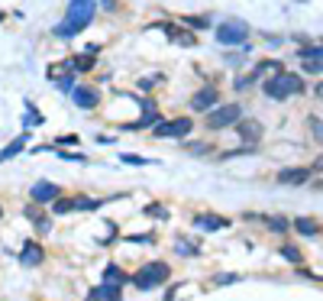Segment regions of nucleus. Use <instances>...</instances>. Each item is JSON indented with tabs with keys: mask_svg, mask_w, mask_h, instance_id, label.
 Masks as SVG:
<instances>
[{
	"mask_svg": "<svg viewBox=\"0 0 323 301\" xmlns=\"http://www.w3.org/2000/svg\"><path fill=\"white\" fill-rule=\"evenodd\" d=\"M94 13H97V0H71V4H68L65 23L55 26V36L71 39V36H78V32H84V26H91Z\"/></svg>",
	"mask_w": 323,
	"mask_h": 301,
	"instance_id": "nucleus-1",
	"label": "nucleus"
},
{
	"mask_svg": "<svg viewBox=\"0 0 323 301\" xmlns=\"http://www.w3.org/2000/svg\"><path fill=\"white\" fill-rule=\"evenodd\" d=\"M304 91V78H298V74H288V72H275L269 81H265V94L275 100H285L291 98V94H301Z\"/></svg>",
	"mask_w": 323,
	"mask_h": 301,
	"instance_id": "nucleus-2",
	"label": "nucleus"
},
{
	"mask_svg": "<svg viewBox=\"0 0 323 301\" xmlns=\"http://www.w3.org/2000/svg\"><path fill=\"white\" fill-rule=\"evenodd\" d=\"M217 39L223 46H243L246 39H249V26H246L243 20H226V23L217 26Z\"/></svg>",
	"mask_w": 323,
	"mask_h": 301,
	"instance_id": "nucleus-3",
	"label": "nucleus"
},
{
	"mask_svg": "<svg viewBox=\"0 0 323 301\" xmlns=\"http://www.w3.org/2000/svg\"><path fill=\"white\" fill-rule=\"evenodd\" d=\"M239 117H243L239 104H223V107H217V110L207 114V126L210 130H223V126H230V123H236Z\"/></svg>",
	"mask_w": 323,
	"mask_h": 301,
	"instance_id": "nucleus-4",
	"label": "nucleus"
},
{
	"mask_svg": "<svg viewBox=\"0 0 323 301\" xmlns=\"http://www.w3.org/2000/svg\"><path fill=\"white\" fill-rule=\"evenodd\" d=\"M165 278H168V266H165V262H152V266H146V269L136 272L133 282L139 285V288H152V285L165 282Z\"/></svg>",
	"mask_w": 323,
	"mask_h": 301,
	"instance_id": "nucleus-5",
	"label": "nucleus"
},
{
	"mask_svg": "<svg viewBox=\"0 0 323 301\" xmlns=\"http://www.w3.org/2000/svg\"><path fill=\"white\" fill-rule=\"evenodd\" d=\"M71 100L81 110H91V107H97V88H87V84L71 88Z\"/></svg>",
	"mask_w": 323,
	"mask_h": 301,
	"instance_id": "nucleus-6",
	"label": "nucleus"
},
{
	"mask_svg": "<svg viewBox=\"0 0 323 301\" xmlns=\"http://www.w3.org/2000/svg\"><path fill=\"white\" fill-rule=\"evenodd\" d=\"M188 133H191V120L188 117L171 120V123H162V126L155 130V136H175V140H184Z\"/></svg>",
	"mask_w": 323,
	"mask_h": 301,
	"instance_id": "nucleus-7",
	"label": "nucleus"
},
{
	"mask_svg": "<svg viewBox=\"0 0 323 301\" xmlns=\"http://www.w3.org/2000/svg\"><path fill=\"white\" fill-rule=\"evenodd\" d=\"M87 301H120V282H107L104 278V285H97Z\"/></svg>",
	"mask_w": 323,
	"mask_h": 301,
	"instance_id": "nucleus-8",
	"label": "nucleus"
},
{
	"mask_svg": "<svg viewBox=\"0 0 323 301\" xmlns=\"http://www.w3.org/2000/svg\"><path fill=\"white\" fill-rule=\"evenodd\" d=\"M214 104H217V88L214 84H207L204 91H197L194 98H191V107H194V110H210Z\"/></svg>",
	"mask_w": 323,
	"mask_h": 301,
	"instance_id": "nucleus-9",
	"label": "nucleus"
},
{
	"mask_svg": "<svg viewBox=\"0 0 323 301\" xmlns=\"http://www.w3.org/2000/svg\"><path fill=\"white\" fill-rule=\"evenodd\" d=\"M32 201H58V188L49 184V182L32 184Z\"/></svg>",
	"mask_w": 323,
	"mask_h": 301,
	"instance_id": "nucleus-10",
	"label": "nucleus"
},
{
	"mask_svg": "<svg viewBox=\"0 0 323 301\" xmlns=\"http://www.w3.org/2000/svg\"><path fill=\"white\" fill-rule=\"evenodd\" d=\"M311 178V172L307 168H285V172H278V182L281 184H301Z\"/></svg>",
	"mask_w": 323,
	"mask_h": 301,
	"instance_id": "nucleus-11",
	"label": "nucleus"
},
{
	"mask_svg": "<svg viewBox=\"0 0 323 301\" xmlns=\"http://www.w3.org/2000/svg\"><path fill=\"white\" fill-rule=\"evenodd\" d=\"M239 136H243L246 142H259L262 140V126H259L256 120H243L239 123Z\"/></svg>",
	"mask_w": 323,
	"mask_h": 301,
	"instance_id": "nucleus-12",
	"label": "nucleus"
},
{
	"mask_svg": "<svg viewBox=\"0 0 323 301\" xmlns=\"http://www.w3.org/2000/svg\"><path fill=\"white\" fill-rule=\"evenodd\" d=\"M19 259H23L26 266H36L39 259H42V246H39V243H26V246H23V256H19Z\"/></svg>",
	"mask_w": 323,
	"mask_h": 301,
	"instance_id": "nucleus-13",
	"label": "nucleus"
},
{
	"mask_svg": "<svg viewBox=\"0 0 323 301\" xmlns=\"http://www.w3.org/2000/svg\"><path fill=\"white\" fill-rule=\"evenodd\" d=\"M23 146H26V133H19V136H16V140H13V142H10V146H6V149H3V152H0V162H6V159H13V156H16V152H23Z\"/></svg>",
	"mask_w": 323,
	"mask_h": 301,
	"instance_id": "nucleus-14",
	"label": "nucleus"
},
{
	"mask_svg": "<svg viewBox=\"0 0 323 301\" xmlns=\"http://www.w3.org/2000/svg\"><path fill=\"white\" fill-rule=\"evenodd\" d=\"M197 227H204V230H220V227H226V220H223V217H214V214H204V217H197Z\"/></svg>",
	"mask_w": 323,
	"mask_h": 301,
	"instance_id": "nucleus-15",
	"label": "nucleus"
},
{
	"mask_svg": "<svg viewBox=\"0 0 323 301\" xmlns=\"http://www.w3.org/2000/svg\"><path fill=\"white\" fill-rule=\"evenodd\" d=\"M26 217H29V220L39 227V234H49V217H42L36 208H26Z\"/></svg>",
	"mask_w": 323,
	"mask_h": 301,
	"instance_id": "nucleus-16",
	"label": "nucleus"
},
{
	"mask_svg": "<svg viewBox=\"0 0 323 301\" xmlns=\"http://www.w3.org/2000/svg\"><path fill=\"white\" fill-rule=\"evenodd\" d=\"M68 68H71V58H68V62H55V65H49V72H45V74H49L52 81H58L61 74L68 72Z\"/></svg>",
	"mask_w": 323,
	"mask_h": 301,
	"instance_id": "nucleus-17",
	"label": "nucleus"
},
{
	"mask_svg": "<svg viewBox=\"0 0 323 301\" xmlns=\"http://www.w3.org/2000/svg\"><path fill=\"white\" fill-rule=\"evenodd\" d=\"M304 68L311 74H317V72H323V58H304Z\"/></svg>",
	"mask_w": 323,
	"mask_h": 301,
	"instance_id": "nucleus-18",
	"label": "nucleus"
},
{
	"mask_svg": "<svg viewBox=\"0 0 323 301\" xmlns=\"http://www.w3.org/2000/svg\"><path fill=\"white\" fill-rule=\"evenodd\" d=\"M311 126H314V136H317V140L323 142V120H320V117H314V120H311Z\"/></svg>",
	"mask_w": 323,
	"mask_h": 301,
	"instance_id": "nucleus-19",
	"label": "nucleus"
},
{
	"mask_svg": "<svg viewBox=\"0 0 323 301\" xmlns=\"http://www.w3.org/2000/svg\"><path fill=\"white\" fill-rule=\"evenodd\" d=\"M298 230H301V234H314V230H317V227H314L311 220H298Z\"/></svg>",
	"mask_w": 323,
	"mask_h": 301,
	"instance_id": "nucleus-20",
	"label": "nucleus"
},
{
	"mask_svg": "<svg viewBox=\"0 0 323 301\" xmlns=\"http://www.w3.org/2000/svg\"><path fill=\"white\" fill-rule=\"evenodd\" d=\"M285 256H288V259H294V262H298V250H294V246H285Z\"/></svg>",
	"mask_w": 323,
	"mask_h": 301,
	"instance_id": "nucleus-21",
	"label": "nucleus"
},
{
	"mask_svg": "<svg viewBox=\"0 0 323 301\" xmlns=\"http://www.w3.org/2000/svg\"><path fill=\"white\" fill-rule=\"evenodd\" d=\"M317 94H320V98H323V84H320V88H317Z\"/></svg>",
	"mask_w": 323,
	"mask_h": 301,
	"instance_id": "nucleus-22",
	"label": "nucleus"
}]
</instances>
